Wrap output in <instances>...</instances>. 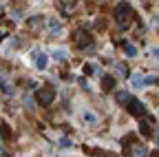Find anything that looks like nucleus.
Listing matches in <instances>:
<instances>
[{
	"label": "nucleus",
	"mask_w": 159,
	"mask_h": 157,
	"mask_svg": "<svg viewBox=\"0 0 159 157\" xmlns=\"http://www.w3.org/2000/svg\"><path fill=\"white\" fill-rule=\"evenodd\" d=\"M124 51H126L128 58H137V53H139V49H137L133 42H124Z\"/></svg>",
	"instance_id": "9d476101"
},
{
	"label": "nucleus",
	"mask_w": 159,
	"mask_h": 157,
	"mask_svg": "<svg viewBox=\"0 0 159 157\" xmlns=\"http://www.w3.org/2000/svg\"><path fill=\"white\" fill-rule=\"evenodd\" d=\"M60 148H64V150H71V148H73V142H71V137H66V135H62V137H60Z\"/></svg>",
	"instance_id": "ddd939ff"
},
{
	"label": "nucleus",
	"mask_w": 159,
	"mask_h": 157,
	"mask_svg": "<svg viewBox=\"0 0 159 157\" xmlns=\"http://www.w3.org/2000/svg\"><path fill=\"white\" fill-rule=\"evenodd\" d=\"M128 106H130V111H133L135 115H142V113L146 111V106H144L142 102H137V100H135V97H133V100H130V104H128Z\"/></svg>",
	"instance_id": "1a4fd4ad"
},
{
	"label": "nucleus",
	"mask_w": 159,
	"mask_h": 157,
	"mask_svg": "<svg viewBox=\"0 0 159 157\" xmlns=\"http://www.w3.org/2000/svg\"><path fill=\"white\" fill-rule=\"evenodd\" d=\"M49 53H44V51H33V64H35V69L38 71H44L47 67H49Z\"/></svg>",
	"instance_id": "f03ea898"
},
{
	"label": "nucleus",
	"mask_w": 159,
	"mask_h": 157,
	"mask_svg": "<svg viewBox=\"0 0 159 157\" xmlns=\"http://www.w3.org/2000/svg\"><path fill=\"white\" fill-rule=\"evenodd\" d=\"M51 55H53V60L62 62V60H66V58H69V51H66V49H62V47H55Z\"/></svg>",
	"instance_id": "6e6552de"
},
{
	"label": "nucleus",
	"mask_w": 159,
	"mask_h": 157,
	"mask_svg": "<svg viewBox=\"0 0 159 157\" xmlns=\"http://www.w3.org/2000/svg\"><path fill=\"white\" fill-rule=\"evenodd\" d=\"M139 128H142V135H150V126H148V122H142V124H139Z\"/></svg>",
	"instance_id": "2eb2a0df"
},
{
	"label": "nucleus",
	"mask_w": 159,
	"mask_h": 157,
	"mask_svg": "<svg viewBox=\"0 0 159 157\" xmlns=\"http://www.w3.org/2000/svg\"><path fill=\"white\" fill-rule=\"evenodd\" d=\"M157 146H159V135H157Z\"/></svg>",
	"instance_id": "a211bd4d"
},
{
	"label": "nucleus",
	"mask_w": 159,
	"mask_h": 157,
	"mask_svg": "<svg viewBox=\"0 0 159 157\" xmlns=\"http://www.w3.org/2000/svg\"><path fill=\"white\" fill-rule=\"evenodd\" d=\"M38 97H40V104H44V106H49V104L53 102V97H55V93H53L51 89H40Z\"/></svg>",
	"instance_id": "7ed1b4c3"
},
{
	"label": "nucleus",
	"mask_w": 159,
	"mask_h": 157,
	"mask_svg": "<svg viewBox=\"0 0 159 157\" xmlns=\"http://www.w3.org/2000/svg\"><path fill=\"white\" fill-rule=\"evenodd\" d=\"M130 84H133V89H144L146 86V75L144 73H133V77H130Z\"/></svg>",
	"instance_id": "39448f33"
},
{
	"label": "nucleus",
	"mask_w": 159,
	"mask_h": 157,
	"mask_svg": "<svg viewBox=\"0 0 159 157\" xmlns=\"http://www.w3.org/2000/svg\"><path fill=\"white\" fill-rule=\"evenodd\" d=\"M130 100H133L130 93H126V91H117V102H119V104H130Z\"/></svg>",
	"instance_id": "9b49d317"
},
{
	"label": "nucleus",
	"mask_w": 159,
	"mask_h": 157,
	"mask_svg": "<svg viewBox=\"0 0 159 157\" xmlns=\"http://www.w3.org/2000/svg\"><path fill=\"white\" fill-rule=\"evenodd\" d=\"M25 104H27V106H29V109H31V111H33V109H35V102H33V100H31V97H29V95H27V97H25Z\"/></svg>",
	"instance_id": "dca6fc26"
},
{
	"label": "nucleus",
	"mask_w": 159,
	"mask_h": 157,
	"mask_svg": "<svg viewBox=\"0 0 159 157\" xmlns=\"http://www.w3.org/2000/svg\"><path fill=\"white\" fill-rule=\"evenodd\" d=\"M47 29L53 35H60V33H62V22H60L57 18H49V20H47Z\"/></svg>",
	"instance_id": "20e7f679"
},
{
	"label": "nucleus",
	"mask_w": 159,
	"mask_h": 157,
	"mask_svg": "<svg viewBox=\"0 0 159 157\" xmlns=\"http://www.w3.org/2000/svg\"><path fill=\"white\" fill-rule=\"evenodd\" d=\"M144 155H146V146H142V144H135V146H133L130 157H144Z\"/></svg>",
	"instance_id": "f8f14e48"
},
{
	"label": "nucleus",
	"mask_w": 159,
	"mask_h": 157,
	"mask_svg": "<svg viewBox=\"0 0 159 157\" xmlns=\"http://www.w3.org/2000/svg\"><path fill=\"white\" fill-rule=\"evenodd\" d=\"M115 71H117L119 75H124V77H126V75H130V73H128V67H126L124 62H115Z\"/></svg>",
	"instance_id": "4468645a"
},
{
	"label": "nucleus",
	"mask_w": 159,
	"mask_h": 157,
	"mask_svg": "<svg viewBox=\"0 0 159 157\" xmlns=\"http://www.w3.org/2000/svg\"><path fill=\"white\" fill-rule=\"evenodd\" d=\"M150 55L155 58V60H159V47H152V49H150Z\"/></svg>",
	"instance_id": "f3484780"
},
{
	"label": "nucleus",
	"mask_w": 159,
	"mask_h": 157,
	"mask_svg": "<svg viewBox=\"0 0 159 157\" xmlns=\"http://www.w3.org/2000/svg\"><path fill=\"white\" fill-rule=\"evenodd\" d=\"M130 16H133V9H130L128 2H119V5L115 7V18H117L119 27H126L128 20H130Z\"/></svg>",
	"instance_id": "f257e3e1"
},
{
	"label": "nucleus",
	"mask_w": 159,
	"mask_h": 157,
	"mask_svg": "<svg viewBox=\"0 0 159 157\" xmlns=\"http://www.w3.org/2000/svg\"><path fill=\"white\" fill-rule=\"evenodd\" d=\"M84 73H86V75H97V77L104 75V71H102V67H99V64H86V67H84Z\"/></svg>",
	"instance_id": "0eeeda50"
},
{
	"label": "nucleus",
	"mask_w": 159,
	"mask_h": 157,
	"mask_svg": "<svg viewBox=\"0 0 159 157\" xmlns=\"http://www.w3.org/2000/svg\"><path fill=\"white\" fill-rule=\"evenodd\" d=\"M82 120H84L86 124H97L99 117H97V113H93L91 109H84V111H82Z\"/></svg>",
	"instance_id": "423d86ee"
}]
</instances>
